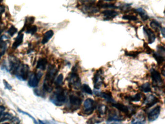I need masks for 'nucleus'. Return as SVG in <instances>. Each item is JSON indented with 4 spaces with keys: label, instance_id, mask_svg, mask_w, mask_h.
<instances>
[{
    "label": "nucleus",
    "instance_id": "5701e85b",
    "mask_svg": "<svg viewBox=\"0 0 165 124\" xmlns=\"http://www.w3.org/2000/svg\"><path fill=\"white\" fill-rule=\"evenodd\" d=\"M96 6L99 9V8H117V7L114 5V4L104 3L103 1H98L96 4Z\"/></svg>",
    "mask_w": 165,
    "mask_h": 124
},
{
    "label": "nucleus",
    "instance_id": "dca6fc26",
    "mask_svg": "<svg viewBox=\"0 0 165 124\" xmlns=\"http://www.w3.org/2000/svg\"><path fill=\"white\" fill-rule=\"evenodd\" d=\"M102 13L104 16V20H112L115 18L119 15V13L117 11L113 10H106L102 12Z\"/></svg>",
    "mask_w": 165,
    "mask_h": 124
},
{
    "label": "nucleus",
    "instance_id": "09e8293b",
    "mask_svg": "<svg viewBox=\"0 0 165 124\" xmlns=\"http://www.w3.org/2000/svg\"><path fill=\"white\" fill-rule=\"evenodd\" d=\"M1 54L0 53V59H1Z\"/></svg>",
    "mask_w": 165,
    "mask_h": 124
},
{
    "label": "nucleus",
    "instance_id": "c756f323",
    "mask_svg": "<svg viewBox=\"0 0 165 124\" xmlns=\"http://www.w3.org/2000/svg\"><path fill=\"white\" fill-rule=\"evenodd\" d=\"M140 89L141 91L144 93L150 92L152 90L150 84L149 82L144 83L143 85H142V86L140 87Z\"/></svg>",
    "mask_w": 165,
    "mask_h": 124
},
{
    "label": "nucleus",
    "instance_id": "1a4fd4ad",
    "mask_svg": "<svg viewBox=\"0 0 165 124\" xmlns=\"http://www.w3.org/2000/svg\"><path fill=\"white\" fill-rule=\"evenodd\" d=\"M43 76V73L39 71L37 73H32L30 76L28 84L31 87H37L38 86L40 80Z\"/></svg>",
    "mask_w": 165,
    "mask_h": 124
},
{
    "label": "nucleus",
    "instance_id": "f8f14e48",
    "mask_svg": "<svg viewBox=\"0 0 165 124\" xmlns=\"http://www.w3.org/2000/svg\"><path fill=\"white\" fill-rule=\"evenodd\" d=\"M9 71L13 74H15L16 71L20 65V61L17 58L14 56H11L9 58Z\"/></svg>",
    "mask_w": 165,
    "mask_h": 124
},
{
    "label": "nucleus",
    "instance_id": "37998d69",
    "mask_svg": "<svg viewBox=\"0 0 165 124\" xmlns=\"http://www.w3.org/2000/svg\"><path fill=\"white\" fill-rule=\"evenodd\" d=\"M5 108L3 106H0V116L3 114V112L5 111Z\"/></svg>",
    "mask_w": 165,
    "mask_h": 124
},
{
    "label": "nucleus",
    "instance_id": "4468645a",
    "mask_svg": "<svg viewBox=\"0 0 165 124\" xmlns=\"http://www.w3.org/2000/svg\"><path fill=\"white\" fill-rule=\"evenodd\" d=\"M144 33L148 37V43L152 44L155 42L156 36L155 33H153V31L151 30L150 28H148L147 26L144 27L143 28Z\"/></svg>",
    "mask_w": 165,
    "mask_h": 124
},
{
    "label": "nucleus",
    "instance_id": "b1692460",
    "mask_svg": "<svg viewBox=\"0 0 165 124\" xmlns=\"http://www.w3.org/2000/svg\"><path fill=\"white\" fill-rule=\"evenodd\" d=\"M24 35L23 34H18L17 37L16 38L15 41L13 44L12 48L14 49H16L19 47V46L21 45V43H23V40Z\"/></svg>",
    "mask_w": 165,
    "mask_h": 124
},
{
    "label": "nucleus",
    "instance_id": "ddd939ff",
    "mask_svg": "<svg viewBox=\"0 0 165 124\" xmlns=\"http://www.w3.org/2000/svg\"><path fill=\"white\" fill-rule=\"evenodd\" d=\"M161 107L157 106L155 108L152 109L148 115V119L150 122L154 121L158 118L160 114Z\"/></svg>",
    "mask_w": 165,
    "mask_h": 124
},
{
    "label": "nucleus",
    "instance_id": "c03bdc74",
    "mask_svg": "<svg viewBox=\"0 0 165 124\" xmlns=\"http://www.w3.org/2000/svg\"><path fill=\"white\" fill-rule=\"evenodd\" d=\"M4 10H5V8H4V7L0 6V15H1V14L4 12Z\"/></svg>",
    "mask_w": 165,
    "mask_h": 124
},
{
    "label": "nucleus",
    "instance_id": "f3484780",
    "mask_svg": "<svg viewBox=\"0 0 165 124\" xmlns=\"http://www.w3.org/2000/svg\"><path fill=\"white\" fill-rule=\"evenodd\" d=\"M95 94L97 96H101V98H103L106 100L107 101L110 103H112V104L115 103V101H114V99L113 98L112 94L110 92H96Z\"/></svg>",
    "mask_w": 165,
    "mask_h": 124
},
{
    "label": "nucleus",
    "instance_id": "7ed1b4c3",
    "mask_svg": "<svg viewBox=\"0 0 165 124\" xmlns=\"http://www.w3.org/2000/svg\"><path fill=\"white\" fill-rule=\"evenodd\" d=\"M76 69H77L75 67L73 69L72 72L68 77V83L72 88L75 90H79L81 87V80Z\"/></svg>",
    "mask_w": 165,
    "mask_h": 124
},
{
    "label": "nucleus",
    "instance_id": "c9c22d12",
    "mask_svg": "<svg viewBox=\"0 0 165 124\" xmlns=\"http://www.w3.org/2000/svg\"><path fill=\"white\" fill-rule=\"evenodd\" d=\"M18 112H20V113L23 114V115H26L27 116H29V117L31 118V119L33 120V121L34 122V124H38V122H37V121L36 120V119H35L32 115H31L30 114H29V113H28V112H25L24 111L20 110V109H18Z\"/></svg>",
    "mask_w": 165,
    "mask_h": 124
},
{
    "label": "nucleus",
    "instance_id": "58836bf2",
    "mask_svg": "<svg viewBox=\"0 0 165 124\" xmlns=\"http://www.w3.org/2000/svg\"><path fill=\"white\" fill-rule=\"evenodd\" d=\"M144 47L146 50V53L147 54H151V53L153 52V50L151 48H150L148 46V45L146 43H144Z\"/></svg>",
    "mask_w": 165,
    "mask_h": 124
},
{
    "label": "nucleus",
    "instance_id": "423d86ee",
    "mask_svg": "<svg viewBox=\"0 0 165 124\" xmlns=\"http://www.w3.org/2000/svg\"><path fill=\"white\" fill-rule=\"evenodd\" d=\"M151 75L153 86L157 88L162 85L163 81L159 71L155 69H151Z\"/></svg>",
    "mask_w": 165,
    "mask_h": 124
},
{
    "label": "nucleus",
    "instance_id": "f704fd0d",
    "mask_svg": "<svg viewBox=\"0 0 165 124\" xmlns=\"http://www.w3.org/2000/svg\"><path fill=\"white\" fill-rule=\"evenodd\" d=\"M18 29L13 26L12 25L11 26L10 28L8 29V31H7V33L11 36H13L17 32Z\"/></svg>",
    "mask_w": 165,
    "mask_h": 124
},
{
    "label": "nucleus",
    "instance_id": "6e6552de",
    "mask_svg": "<svg viewBox=\"0 0 165 124\" xmlns=\"http://www.w3.org/2000/svg\"><path fill=\"white\" fill-rule=\"evenodd\" d=\"M96 108L94 101L90 98H87L83 104V113L87 115L93 114Z\"/></svg>",
    "mask_w": 165,
    "mask_h": 124
},
{
    "label": "nucleus",
    "instance_id": "6ab92c4d",
    "mask_svg": "<svg viewBox=\"0 0 165 124\" xmlns=\"http://www.w3.org/2000/svg\"><path fill=\"white\" fill-rule=\"evenodd\" d=\"M112 106L115 107V108L117 109L118 110H119L120 112H123L125 114L129 115V108L126 106L123 105V104L120 103H115L112 104Z\"/></svg>",
    "mask_w": 165,
    "mask_h": 124
},
{
    "label": "nucleus",
    "instance_id": "412c9836",
    "mask_svg": "<svg viewBox=\"0 0 165 124\" xmlns=\"http://www.w3.org/2000/svg\"><path fill=\"white\" fill-rule=\"evenodd\" d=\"M47 63V60L46 58H40L37 63V68L42 70H45Z\"/></svg>",
    "mask_w": 165,
    "mask_h": 124
},
{
    "label": "nucleus",
    "instance_id": "49530a36",
    "mask_svg": "<svg viewBox=\"0 0 165 124\" xmlns=\"http://www.w3.org/2000/svg\"><path fill=\"white\" fill-rule=\"evenodd\" d=\"M39 122L40 124H46L45 123H44L43 122H42V121H41L40 120H39Z\"/></svg>",
    "mask_w": 165,
    "mask_h": 124
},
{
    "label": "nucleus",
    "instance_id": "7c9ffc66",
    "mask_svg": "<svg viewBox=\"0 0 165 124\" xmlns=\"http://www.w3.org/2000/svg\"><path fill=\"white\" fill-rule=\"evenodd\" d=\"M27 27V28L26 32L27 34H31V35H33L37 32V28L36 25H34L31 26L30 25H28Z\"/></svg>",
    "mask_w": 165,
    "mask_h": 124
},
{
    "label": "nucleus",
    "instance_id": "de8ad7c7",
    "mask_svg": "<svg viewBox=\"0 0 165 124\" xmlns=\"http://www.w3.org/2000/svg\"><path fill=\"white\" fill-rule=\"evenodd\" d=\"M9 124V123H4V124Z\"/></svg>",
    "mask_w": 165,
    "mask_h": 124
},
{
    "label": "nucleus",
    "instance_id": "aec40b11",
    "mask_svg": "<svg viewBox=\"0 0 165 124\" xmlns=\"http://www.w3.org/2000/svg\"><path fill=\"white\" fill-rule=\"evenodd\" d=\"M134 11L135 13L138 14L140 16V17L142 18V20L143 21H146L149 18L145 11L144 10L143 8H138L137 9H134Z\"/></svg>",
    "mask_w": 165,
    "mask_h": 124
},
{
    "label": "nucleus",
    "instance_id": "20e7f679",
    "mask_svg": "<svg viewBox=\"0 0 165 124\" xmlns=\"http://www.w3.org/2000/svg\"><path fill=\"white\" fill-rule=\"evenodd\" d=\"M29 72V66L27 65L20 64L16 71L15 75L18 79L24 81L27 79Z\"/></svg>",
    "mask_w": 165,
    "mask_h": 124
},
{
    "label": "nucleus",
    "instance_id": "393cba45",
    "mask_svg": "<svg viewBox=\"0 0 165 124\" xmlns=\"http://www.w3.org/2000/svg\"><path fill=\"white\" fill-rule=\"evenodd\" d=\"M7 38V37L5 36H2L0 37V49L1 50V52L0 53L2 55L4 54L7 48V43L4 41V39Z\"/></svg>",
    "mask_w": 165,
    "mask_h": 124
},
{
    "label": "nucleus",
    "instance_id": "9d476101",
    "mask_svg": "<svg viewBox=\"0 0 165 124\" xmlns=\"http://www.w3.org/2000/svg\"><path fill=\"white\" fill-rule=\"evenodd\" d=\"M103 71L101 69L97 70L93 77L94 88L96 90H99L103 82Z\"/></svg>",
    "mask_w": 165,
    "mask_h": 124
},
{
    "label": "nucleus",
    "instance_id": "2f4dec72",
    "mask_svg": "<svg viewBox=\"0 0 165 124\" xmlns=\"http://www.w3.org/2000/svg\"><path fill=\"white\" fill-rule=\"evenodd\" d=\"M63 79H64V76L63 74H60L55 81V85L57 87H60V86H61L63 84Z\"/></svg>",
    "mask_w": 165,
    "mask_h": 124
},
{
    "label": "nucleus",
    "instance_id": "c85d7f7f",
    "mask_svg": "<svg viewBox=\"0 0 165 124\" xmlns=\"http://www.w3.org/2000/svg\"><path fill=\"white\" fill-rule=\"evenodd\" d=\"M150 26L156 31H158L159 30H161V28L163 27L161 24L156 20H153L151 21L150 23Z\"/></svg>",
    "mask_w": 165,
    "mask_h": 124
},
{
    "label": "nucleus",
    "instance_id": "a18cd8bd",
    "mask_svg": "<svg viewBox=\"0 0 165 124\" xmlns=\"http://www.w3.org/2000/svg\"><path fill=\"white\" fill-rule=\"evenodd\" d=\"M161 33L162 34V36H163V37H164L165 36V28L163 27L162 28H161Z\"/></svg>",
    "mask_w": 165,
    "mask_h": 124
},
{
    "label": "nucleus",
    "instance_id": "9b49d317",
    "mask_svg": "<svg viewBox=\"0 0 165 124\" xmlns=\"http://www.w3.org/2000/svg\"><path fill=\"white\" fill-rule=\"evenodd\" d=\"M157 52L153 53V57L157 61L159 65H161L164 61V55H165V48L164 47L158 45L157 46Z\"/></svg>",
    "mask_w": 165,
    "mask_h": 124
},
{
    "label": "nucleus",
    "instance_id": "bb28decb",
    "mask_svg": "<svg viewBox=\"0 0 165 124\" xmlns=\"http://www.w3.org/2000/svg\"><path fill=\"white\" fill-rule=\"evenodd\" d=\"M12 119H13L12 115L9 114L8 112H6L5 114H2L0 116V123L7 121V120H10Z\"/></svg>",
    "mask_w": 165,
    "mask_h": 124
},
{
    "label": "nucleus",
    "instance_id": "4be33fe9",
    "mask_svg": "<svg viewBox=\"0 0 165 124\" xmlns=\"http://www.w3.org/2000/svg\"><path fill=\"white\" fill-rule=\"evenodd\" d=\"M54 35V32L53 30H50L46 32L44 34L43 37L42 39V43L43 44H45L49 42L50 39L53 37Z\"/></svg>",
    "mask_w": 165,
    "mask_h": 124
},
{
    "label": "nucleus",
    "instance_id": "79ce46f5",
    "mask_svg": "<svg viewBox=\"0 0 165 124\" xmlns=\"http://www.w3.org/2000/svg\"><path fill=\"white\" fill-rule=\"evenodd\" d=\"M34 92L36 95L39 96H44L43 93L42 92V91H40V90L36 89V90H34Z\"/></svg>",
    "mask_w": 165,
    "mask_h": 124
},
{
    "label": "nucleus",
    "instance_id": "f03ea898",
    "mask_svg": "<svg viewBox=\"0 0 165 124\" xmlns=\"http://www.w3.org/2000/svg\"><path fill=\"white\" fill-rule=\"evenodd\" d=\"M50 100L55 105L61 106L66 101V95L64 89L58 87L53 95L50 96Z\"/></svg>",
    "mask_w": 165,
    "mask_h": 124
},
{
    "label": "nucleus",
    "instance_id": "a878e982",
    "mask_svg": "<svg viewBox=\"0 0 165 124\" xmlns=\"http://www.w3.org/2000/svg\"><path fill=\"white\" fill-rule=\"evenodd\" d=\"M126 99L128 100L129 101L137 102L139 101L142 98V95L140 93H138L136 94L135 95L132 96H126Z\"/></svg>",
    "mask_w": 165,
    "mask_h": 124
},
{
    "label": "nucleus",
    "instance_id": "72a5a7b5",
    "mask_svg": "<svg viewBox=\"0 0 165 124\" xmlns=\"http://www.w3.org/2000/svg\"><path fill=\"white\" fill-rule=\"evenodd\" d=\"M123 20H132V21H136L138 20V18L137 16L134 15H126L122 17Z\"/></svg>",
    "mask_w": 165,
    "mask_h": 124
},
{
    "label": "nucleus",
    "instance_id": "a211bd4d",
    "mask_svg": "<svg viewBox=\"0 0 165 124\" xmlns=\"http://www.w3.org/2000/svg\"><path fill=\"white\" fill-rule=\"evenodd\" d=\"M145 115L143 112H139L132 120L131 124H146Z\"/></svg>",
    "mask_w": 165,
    "mask_h": 124
},
{
    "label": "nucleus",
    "instance_id": "f257e3e1",
    "mask_svg": "<svg viewBox=\"0 0 165 124\" xmlns=\"http://www.w3.org/2000/svg\"><path fill=\"white\" fill-rule=\"evenodd\" d=\"M58 73V70L54 66H50L47 70L44 82L43 88L44 91L50 92L53 90V83Z\"/></svg>",
    "mask_w": 165,
    "mask_h": 124
},
{
    "label": "nucleus",
    "instance_id": "ea45409f",
    "mask_svg": "<svg viewBox=\"0 0 165 124\" xmlns=\"http://www.w3.org/2000/svg\"><path fill=\"white\" fill-rule=\"evenodd\" d=\"M3 82H4V86L8 90H12V87L11 86V85L8 83V82L5 80H3Z\"/></svg>",
    "mask_w": 165,
    "mask_h": 124
},
{
    "label": "nucleus",
    "instance_id": "a19ab883",
    "mask_svg": "<svg viewBox=\"0 0 165 124\" xmlns=\"http://www.w3.org/2000/svg\"><path fill=\"white\" fill-rule=\"evenodd\" d=\"M107 124H122L121 121L117 120H107Z\"/></svg>",
    "mask_w": 165,
    "mask_h": 124
},
{
    "label": "nucleus",
    "instance_id": "473e14b6",
    "mask_svg": "<svg viewBox=\"0 0 165 124\" xmlns=\"http://www.w3.org/2000/svg\"><path fill=\"white\" fill-rule=\"evenodd\" d=\"M81 88H82V90L83 92L86 93V94L91 95L93 94V91L88 85L84 84V85H82Z\"/></svg>",
    "mask_w": 165,
    "mask_h": 124
},
{
    "label": "nucleus",
    "instance_id": "39448f33",
    "mask_svg": "<svg viewBox=\"0 0 165 124\" xmlns=\"http://www.w3.org/2000/svg\"><path fill=\"white\" fill-rule=\"evenodd\" d=\"M84 4L83 5L81 10L83 12L87 14L96 13L99 11V9L96 5H94L95 1H84Z\"/></svg>",
    "mask_w": 165,
    "mask_h": 124
},
{
    "label": "nucleus",
    "instance_id": "0eeeda50",
    "mask_svg": "<svg viewBox=\"0 0 165 124\" xmlns=\"http://www.w3.org/2000/svg\"><path fill=\"white\" fill-rule=\"evenodd\" d=\"M69 108L72 111H76L80 108L82 99L80 96L72 94L69 97Z\"/></svg>",
    "mask_w": 165,
    "mask_h": 124
},
{
    "label": "nucleus",
    "instance_id": "e433bc0d",
    "mask_svg": "<svg viewBox=\"0 0 165 124\" xmlns=\"http://www.w3.org/2000/svg\"><path fill=\"white\" fill-rule=\"evenodd\" d=\"M141 53H142L141 52H126L125 54H126V55L128 56H130V57H134V58H135V57H137L138 55H139V54Z\"/></svg>",
    "mask_w": 165,
    "mask_h": 124
},
{
    "label": "nucleus",
    "instance_id": "cd10ccee",
    "mask_svg": "<svg viewBox=\"0 0 165 124\" xmlns=\"http://www.w3.org/2000/svg\"><path fill=\"white\" fill-rule=\"evenodd\" d=\"M97 110L100 115H104L107 112V107L104 104H100L98 106Z\"/></svg>",
    "mask_w": 165,
    "mask_h": 124
},
{
    "label": "nucleus",
    "instance_id": "2eb2a0df",
    "mask_svg": "<svg viewBox=\"0 0 165 124\" xmlns=\"http://www.w3.org/2000/svg\"><path fill=\"white\" fill-rule=\"evenodd\" d=\"M159 99L156 96L153 95H150L149 96L145 97V99L144 100V103L147 106V108H150L153 106L158 102Z\"/></svg>",
    "mask_w": 165,
    "mask_h": 124
},
{
    "label": "nucleus",
    "instance_id": "4c0bfd02",
    "mask_svg": "<svg viewBox=\"0 0 165 124\" xmlns=\"http://www.w3.org/2000/svg\"><path fill=\"white\" fill-rule=\"evenodd\" d=\"M100 123V120L94 117L91 118L90 119H89L88 121L87 122V123H88V124H94L95 123Z\"/></svg>",
    "mask_w": 165,
    "mask_h": 124
}]
</instances>
